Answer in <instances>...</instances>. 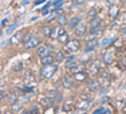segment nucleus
Listing matches in <instances>:
<instances>
[{"label":"nucleus","instance_id":"f257e3e1","mask_svg":"<svg viewBox=\"0 0 126 114\" xmlns=\"http://www.w3.org/2000/svg\"><path fill=\"white\" fill-rule=\"evenodd\" d=\"M56 71H58V66H56V63L44 65V66H42V68H40V75L43 78H46V79H50V78H52L54 75H55Z\"/></svg>","mask_w":126,"mask_h":114},{"label":"nucleus","instance_id":"f03ea898","mask_svg":"<svg viewBox=\"0 0 126 114\" xmlns=\"http://www.w3.org/2000/svg\"><path fill=\"white\" fill-rule=\"evenodd\" d=\"M36 52H38L39 58H44V56L52 55V54H54V49H52V46H50V44H39Z\"/></svg>","mask_w":126,"mask_h":114},{"label":"nucleus","instance_id":"7ed1b4c3","mask_svg":"<svg viewBox=\"0 0 126 114\" xmlns=\"http://www.w3.org/2000/svg\"><path fill=\"white\" fill-rule=\"evenodd\" d=\"M102 67H103V65H102L99 61L91 62L90 66H89V74L93 75V77H98L101 74V71H102Z\"/></svg>","mask_w":126,"mask_h":114},{"label":"nucleus","instance_id":"20e7f679","mask_svg":"<svg viewBox=\"0 0 126 114\" xmlns=\"http://www.w3.org/2000/svg\"><path fill=\"white\" fill-rule=\"evenodd\" d=\"M74 32H75V35H77L78 38H85L86 35H87V32H89V26H87V23L80 22L79 24H78L75 28H74Z\"/></svg>","mask_w":126,"mask_h":114},{"label":"nucleus","instance_id":"39448f33","mask_svg":"<svg viewBox=\"0 0 126 114\" xmlns=\"http://www.w3.org/2000/svg\"><path fill=\"white\" fill-rule=\"evenodd\" d=\"M40 43H42V40L39 39V36H32L31 35V36L28 38V40L24 42L23 44H24L26 50H32V49H38V46Z\"/></svg>","mask_w":126,"mask_h":114},{"label":"nucleus","instance_id":"423d86ee","mask_svg":"<svg viewBox=\"0 0 126 114\" xmlns=\"http://www.w3.org/2000/svg\"><path fill=\"white\" fill-rule=\"evenodd\" d=\"M66 50L70 52H77L80 50V42L78 39H68V42L66 43Z\"/></svg>","mask_w":126,"mask_h":114},{"label":"nucleus","instance_id":"0eeeda50","mask_svg":"<svg viewBox=\"0 0 126 114\" xmlns=\"http://www.w3.org/2000/svg\"><path fill=\"white\" fill-rule=\"evenodd\" d=\"M103 63L105 65H111L114 61H115V52H114L113 49H107L103 54Z\"/></svg>","mask_w":126,"mask_h":114},{"label":"nucleus","instance_id":"6e6552de","mask_svg":"<svg viewBox=\"0 0 126 114\" xmlns=\"http://www.w3.org/2000/svg\"><path fill=\"white\" fill-rule=\"evenodd\" d=\"M97 47H98V38H89V39H86V43H85V51H86V52L94 51Z\"/></svg>","mask_w":126,"mask_h":114},{"label":"nucleus","instance_id":"1a4fd4ad","mask_svg":"<svg viewBox=\"0 0 126 114\" xmlns=\"http://www.w3.org/2000/svg\"><path fill=\"white\" fill-rule=\"evenodd\" d=\"M89 38H99L103 34V26H98V27H90L89 30Z\"/></svg>","mask_w":126,"mask_h":114},{"label":"nucleus","instance_id":"9d476101","mask_svg":"<svg viewBox=\"0 0 126 114\" xmlns=\"http://www.w3.org/2000/svg\"><path fill=\"white\" fill-rule=\"evenodd\" d=\"M86 89H87L89 91H93V93H95L97 90H99L101 86H99L98 79L97 81H95V79H87V81H86Z\"/></svg>","mask_w":126,"mask_h":114},{"label":"nucleus","instance_id":"9b49d317","mask_svg":"<svg viewBox=\"0 0 126 114\" xmlns=\"http://www.w3.org/2000/svg\"><path fill=\"white\" fill-rule=\"evenodd\" d=\"M98 82H99V86L101 89H105L107 87V86L110 85V82H111V79H110V75L109 74H99V78H98Z\"/></svg>","mask_w":126,"mask_h":114},{"label":"nucleus","instance_id":"f8f14e48","mask_svg":"<svg viewBox=\"0 0 126 114\" xmlns=\"http://www.w3.org/2000/svg\"><path fill=\"white\" fill-rule=\"evenodd\" d=\"M74 82H75L74 77L68 75V74L62 78V86H63V87H66V89H71L74 86Z\"/></svg>","mask_w":126,"mask_h":114},{"label":"nucleus","instance_id":"ddd939ff","mask_svg":"<svg viewBox=\"0 0 126 114\" xmlns=\"http://www.w3.org/2000/svg\"><path fill=\"white\" fill-rule=\"evenodd\" d=\"M58 42L59 43H62V44H66L68 42V34H67V31H66L64 28H59V31H58Z\"/></svg>","mask_w":126,"mask_h":114},{"label":"nucleus","instance_id":"4468645a","mask_svg":"<svg viewBox=\"0 0 126 114\" xmlns=\"http://www.w3.org/2000/svg\"><path fill=\"white\" fill-rule=\"evenodd\" d=\"M52 103H54V101L51 99L50 97H47V95H43V97L39 98V105H40V106H43L44 109H48V107H51V106H52Z\"/></svg>","mask_w":126,"mask_h":114},{"label":"nucleus","instance_id":"2eb2a0df","mask_svg":"<svg viewBox=\"0 0 126 114\" xmlns=\"http://www.w3.org/2000/svg\"><path fill=\"white\" fill-rule=\"evenodd\" d=\"M23 82H24V85L30 86V85H35L36 79H35L34 74H32L31 71H26V74H24V79H23Z\"/></svg>","mask_w":126,"mask_h":114},{"label":"nucleus","instance_id":"dca6fc26","mask_svg":"<svg viewBox=\"0 0 126 114\" xmlns=\"http://www.w3.org/2000/svg\"><path fill=\"white\" fill-rule=\"evenodd\" d=\"M80 22H82V17H80V16H74V17H71V19H68L67 27H68V28H71V30H74Z\"/></svg>","mask_w":126,"mask_h":114},{"label":"nucleus","instance_id":"f3484780","mask_svg":"<svg viewBox=\"0 0 126 114\" xmlns=\"http://www.w3.org/2000/svg\"><path fill=\"white\" fill-rule=\"evenodd\" d=\"M54 61H55V63H62L63 61H66V54L64 51H55L54 52Z\"/></svg>","mask_w":126,"mask_h":114},{"label":"nucleus","instance_id":"a211bd4d","mask_svg":"<svg viewBox=\"0 0 126 114\" xmlns=\"http://www.w3.org/2000/svg\"><path fill=\"white\" fill-rule=\"evenodd\" d=\"M56 22H58L59 27H66L68 23V17L66 16V14H59L56 16Z\"/></svg>","mask_w":126,"mask_h":114},{"label":"nucleus","instance_id":"6ab92c4d","mask_svg":"<svg viewBox=\"0 0 126 114\" xmlns=\"http://www.w3.org/2000/svg\"><path fill=\"white\" fill-rule=\"evenodd\" d=\"M52 27H54V26H50V24H44V26H42V28H40L42 35H43V36H46V38H51Z\"/></svg>","mask_w":126,"mask_h":114},{"label":"nucleus","instance_id":"aec40b11","mask_svg":"<svg viewBox=\"0 0 126 114\" xmlns=\"http://www.w3.org/2000/svg\"><path fill=\"white\" fill-rule=\"evenodd\" d=\"M89 23H90V27L103 26V19H102V17H99V16H95V17H93V19H90Z\"/></svg>","mask_w":126,"mask_h":114},{"label":"nucleus","instance_id":"412c9836","mask_svg":"<svg viewBox=\"0 0 126 114\" xmlns=\"http://www.w3.org/2000/svg\"><path fill=\"white\" fill-rule=\"evenodd\" d=\"M4 98H5V99H7L8 102H10L11 105L19 101V95L15 94V93H8V94H5V95H4Z\"/></svg>","mask_w":126,"mask_h":114},{"label":"nucleus","instance_id":"4be33fe9","mask_svg":"<svg viewBox=\"0 0 126 114\" xmlns=\"http://www.w3.org/2000/svg\"><path fill=\"white\" fill-rule=\"evenodd\" d=\"M74 107H75V105H74L71 101H67V102H64V103H63L62 110L64 113H70V112H73V110H74Z\"/></svg>","mask_w":126,"mask_h":114},{"label":"nucleus","instance_id":"5701e85b","mask_svg":"<svg viewBox=\"0 0 126 114\" xmlns=\"http://www.w3.org/2000/svg\"><path fill=\"white\" fill-rule=\"evenodd\" d=\"M77 63H78V62L75 61V58H74V56H68V58H66L64 66H66V68H67V70H70V68L74 67Z\"/></svg>","mask_w":126,"mask_h":114},{"label":"nucleus","instance_id":"b1692460","mask_svg":"<svg viewBox=\"0 0 126 114\" xmlns=\"http://www.w3.org/2000/svg\"><path fill=\"white\" fill-rule=\"evenodd\" d=\"M80 71H85V66H83L82 63H77L74 67L70 68V73L73 74V75H74V74H77V73H80Z\"/></svg>","mask_w":126,"mask_h":114},{"label":"nucleus","instance_id":"393cba45","mask_svg":"<svg viewBox=\"0 0 126 114\" xmlns=\"http://www.w3.org/2000/svg\"><path fill=\"white\" fill-rule=\"evenodd\" d=\"M54 55H48V56H44V58H40V63L42 66H44V65H51V63H54Z\"/></svg>","mask_w":126,"mask_h":114},{"label":"nucleus","instance_id":"a878e982","mask_svg":"<svg viewBox=\"0 0 126 114\" xmlns=\"http://www.w3.org/2000/svg\"><path fill=\"white\" fill-rule=\"evenodd\" d=\"M20 40H22V32H16V34L10 39V43L11 44H17Z\"/></svg>","mask_w":126,"mask_h":114},{"label":"nucleus","instance_id":"bb28decb","mask_svg":"<svg viewBox=\"0 0 126 114\" xmlns=\"http://www.w3.org/2000/svg\"><path fill=\"white\" fill-rule=\"evenodd\" d=\"M74 79L75 81H87V74L85 71H80V73L74 74Z\"/></svg>","mask_w":126,"mask_h":114},{"label":"nucleus","instance_id":"cd10ccee","mask_svg":"<svg viewBox=\"0 0 126 114\" xmlns=\"http://www.w3.org/2000/svg\"><path fill=\"white\" fill-rule=\"evenodd\" d=\"M93 114H111V112H110L109 109H106V107H98V109H95L94 112H93Z\"/></svg>","mask_w":126,"mask_h":114},{"label":"nucleus","instance_id":"c85d7f7f","mask_svg":"<svg viewBox=\"0 0 126 114\" xmlns=\"http://www.w3.org/2000/svg\"><path fill=\"white\" fill-rule=\"evenodd\" d=\"M117 15H118V8H117L115 5L110 7V10H109V17H111V19H115Z\"/></svg>","mask_w":126,"mask_h":114},{"label":"nucleus","instance_id":"c756f323","mask_svg":"<svg viewBox=\"0 0 126 114\" xmlns=\"http://www.w3.org/2000/svg\"><path fill=\"white\" fill-rule=\"evenodd\" d=\"M79 99L80 101H93V95L89 94V93H80L79 94Z\"/></svg>","mask_w":126,"mask_h":114},{"label":"nucleus","instance_id":"7c9ffc66","mask_svg":"<svg viewBox=\"0 0 126 114\" xmlns=\"http://www.w3.org/2000/svg\"><path fill=\"white\" fill-rule=\"evenodd\" d=\"M89 106H90V101H80L75 107H77V109H80V110H83V109L86 110Z\"/></svg>","mask_w":126,"mask_h":114},{"label":"nucleus","instance_id":"2f4dec72","mask_svg":"<svg viewBox=\"0 0 126 114\" xmlns=\"http://www.w3.org/2000/svg\"><path fill=\"white\" fill-rule=\"evenodd\" d=\"M97 14H98V10L97 8H90L89 10V12H87V15H86V17H87V19L90 20V19H93V17H95L97 16Z\"/></svg>","mask_w":126,"mask_h":114},{"label":"nucleus","instance_id":"473e14b6","mask_svg":"<svg viewBox=\"0 0 126 114\" xmlns=\"http://www.w3.org/2000/svg\"><path fill=\"white\" fill-rule=\"evenodd\" d=\"M22 70H23V62L22 61H17L16 63L14 65L12 71H15V73H19V71H22Z\"/></svg>","mask_w":126,"mask_h":114},{"label":"nucleus","instance_id":"72a5a7b5","mask_svg":"<svg viewBox=\"0 0 126 114\" xmlns=\"http://www.w3.org/2000/svg\"><path fill=\"white\" fill-rule=\"evenodd\" d=\"M22 107H23V103H22V102H19V101L11 105V110H12V112H19Z\"/></svg>","mask_w":126,"mask_h":114},{"label":"nucleus","instance_id":"f704fd0d","mask_svg":"<svg viewBox=\"0 0 126 114\" xmlns=\"http://www.w3.org/2000/svg\"><path fill=\"white\" fill-rule=\"evenodd\" d=\"M19 26V23H14V24H11V26H8L7 27V30H5V34H12V32L15 31V30H16V27Z\"/></svg>","mask_w":126,"mask_h":114},{"label":"nucleus","instance_id":"c9c22d12","mask_svg":"<svg viewBox=\"0 0 126 114\" xmlns=\"http://www.w3.org/2000/svg\"><path fill=\"white\" fill-rule=\"evenodd\" d=\"M64 3V0H52V7H62V4Z\"/></svg>","mask_w":126,"mask_h":114},{"label":"nucleus","instance_id":"e433bc0d","mask_svg":"<svg viewBox=\"0 0 126 114\" xmlns=\"http://www.w3.org/2000/svg\"><path fill=\"white\" fill-rule=\"evenodd\" d=\"M58 31H59V28H58V27H52V32H51V38H52V39H56V38H58Z\"/></svg>","mask_w":126,"mask_h":114},{"label":"nucleus","instance_id":"4c0bfd02","mask_svg":"<svg viewBox=\"0 0 126 114\" xmlns=\"http://www.w3.org/2000/svg\"><path fill=\"white\" fill-rule=\"evenodd\" d=\"M114 40H115V39H114V38H109V39H105V40L102 42V46H103V47H105V46H109V44H110V43H113Z\"/></svg>","mask_w":126,"mask_h":114},{"label":"nucleus","instance_id":"58836bf2","mask_svg":"<svg viewBox=\"0 0 126 114\" xmlns=\"http://www.w3.org/2000/svg\"><path fill=\"white\" fill-rule=\"evenodd\" d=\"M15 94H17V95H23V94H26L24 93V89L23 87H17V89H15Z\"/></svg>","mask_w":126,"mask_h":114},{"label":"nucleus","instance_id":"ea45409f","mask_svg":"<svg viewBox=\"0 0 126 114\" xmlns=\"http://www.w3.org/2000/svg\"><path fill=\"white\" fill-rule=\"evenodd\" d=\"M30 36H31V34H30V32H27V34L24 35V36H23L22 42H23V43H24V42H27V40H28V38H30Z\"/></svg>","mask_w":126,"mask_h":114},{"label":"nucleus","instance_id":"a19ab883","mask_svg":"<svg viewBox=\"0 0 126 114\" xmlns=\"http://www.w3.org/2000/svg\"><path fill=\"white\" fill-rule=\"evenodd\" d=\"M121 63H122V66H124V67L126 68V55L124 56V58H122V61H121Z\"/></svg>","mask_w":126,"mask_h":114},{"label":"nucleus","instance_id":"79ce46f5","mask_svg":"<svg viewBox=\"0 0 126 114\" xmlns=\"http://www.w3.org/2000/svg\"><path fill=\"white\" fill-rule=\"evenodd\" d=\"M30 113H32V114H38V109H36V107H32Z\"/></svg>","mask_w":126,"mask_h":114},{"label":"nucleus","instance_id":"37998d69","mask_svg":"<svg viewBox=\"0 0 126 114\" xmlns=\"http://www.w3.org/2000/svg\"><path fill=\"white\" fill-rule=\"evenodd\" d=\"M46 1V0H36V1H35V4H40V3H44Z\"/></svg>","mask_w":126,"mask_h":114},{"label":"nucleus","instance_id":"c03bdc74","mask_svg":"<svg viewBox=\"0 0 126 114\" xmlns=\"http://www.w3.org/2000/svg\"><path fill=\"white\" fill-rule=\"evenodd\" d=\"M122 114H126V105L122 107Z\"/></svg>","mask_w":126,"mask_h":114},{"label":"nucleus","instance_id":"a18cd8bd","mask_svg":"<svg viewBox=\"0 0 126 114\" xmlns=\"http://www.w3.org/2000/svg\"><path fill=\"white\" fill-rule=\"evenodd\" d=\"M7 23H8V19H4V20H3L1 24H7Z\"/></svg>","mask_w":126,"mask_h":114},{"label":"nucleus","instance_id":"49530a36","mask_svg":"<svg viewBox=\"0 0 126 114\" xmlns=\"http://www.w3.org/2000/svg\"><path fill=\"white\" fill-rule=\"evenodd\" d=\"M3 98H4V94H3V93H0V101H1Z\"/></svg>","mask_w":126,"mask_h":114},{"label":"nucleus","instance_id":"de8ad7c7","mask_svg":"<svg viewBox=\"0 0 126 114\" xmlns=\"http://www.w3.org/2000/svg\"><path fill=\"white\" fill-rule=\"evenodd\" d=\"M3 91H4V89H3V87H0V93H3Z\"/></svg>","mask_w":126,"mask_h":114}]
</instances>
